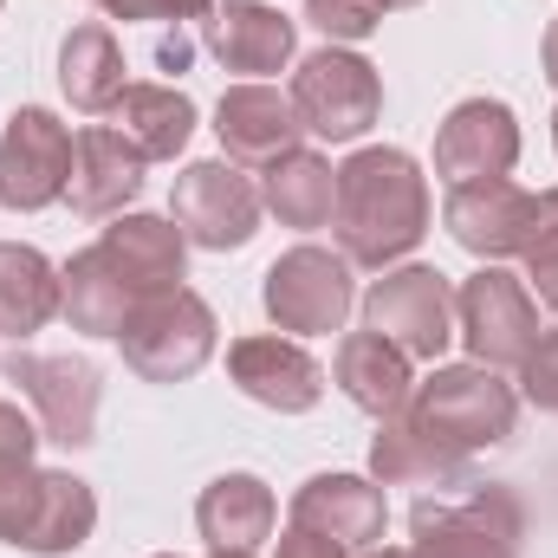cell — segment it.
Listing matches in <instances>:
<instances>
[{"label": "cell", "instance_id": "1", "mask_svg": "<svg viewBox=\"0 0 558 558\" xmlns=\"http://www.w3.org/2000/svg\"><path fill=\"white\" fill-rule=\"evenodd\" d=\"M331 234L351 267H390L428 234V182L403 149H357L338 169Z\"/></svg>", "mask_w": 558, "mask_h": 558}, {"label": "cell", "instance_id": "2", "mask_svg": "<svg viewBox=\"0 0 558 558\" xmlns=\"http://www.w3.org/2000/svg\"><path fill=\"white\" fill-rule=\"evenodd\" d=\"M410 416L441 435L448 448L461 454H481V448H500L520 422V397L513 384H500V371L487 364H435V377L410 390Z\"/></svg>", "mask_w": 558, "mask_h": 558}, {"label": "cell", "instance_id": "3", "mask_svg": "<svg viewBox=\"0 0 558 558\" xmlns=\"http://www.w3.org/2000/svg\"><path fill=\"white\" fill-rule=\"evenodd\" d=\"M118 344H124V364L143 384H182L215 357V312L189 286H169L124 318Z\"/></svg>", "mask_w": 558, "mask_h": 558}, {"label": "cell", "instance_id": "4", "mask_svg": "<svg viewBox=\"0 0 558 558\" xmlns=\"http://www.w3.org/2000/svg\"><path fill=\"white\" fill-rule=\"evenodd\" d=\"M526 513L513 487H474L468 500H416L410 553L416 558H520Z\"/></svg>", "mask_w": 558, "mask_h": 558}, {"label": "cell", "instance_id": "5", "mask_svg": "<svg viewBox=\"0 0 558 558\" xmlns=\"http://www.w3.org/2000/svg\"><path fill=\"white\" fill-rule=\"evenodd\" d=\"M286 98H292V111H299V124H305L312 137L351 143L377 124V111H384V78H377L371 59H357V52H344V46H325V52L299 59Z\"/></svg>", "mask_w": 558, "mask_h": 558}, {"label": "cell", "instance_id": "6", "mask_svg": "<svg viewBox=\"0 0 558 558\" xmlns=\"http://www.w3.org/2000/svg\"><path fill=\"white\" fill-rule=\"evenodd\" d=\"M454 338L468 344L474 364L487 371H520L539 344V305L533 292L500 267H481L454 292Z\"/></svg>", "mask_w": 558, "mask_h": 558}, {"label": "cell", "instance_id": "7", "mask_svg": "<svg viewBox=\"0 0 558 558\" xmlns=\"http://www.w3.org/2000/svg\"><path fill=\"white\" fill-rule=\"evenodd\" d=\"M260 189L234 169V162H189L175 175V195H169V215L182 228V241L208 247V254H228V247H247L254 228H260Z\"/></svg>", "mask_w": 558, "mask_h": 558}, {"label": "cell", "instance_id": "8", "mask_svg": "<svg viewBox=\"0 0 558 558\" xmlns=\"http://www.w3.org/2000/svg\"><path fill=\"white\" fill-rule=\"evenodd\" d=\"M72 149H78V137L52 111H39V105L13 111L0 131V208H13V215L52 208L72 189Z\"/></svg>", "mask_w": 558, "mask_h": 558}, {"label": "cell", "instance_id": "9", "mask_svg": "<svg viewBox=\"0 0 558 558\" xmlns=\"http://www.w3.org/2000/svg\"><path fill=\"white\" fill-rule=\"evenodd\" d=\"M364 331H384L410 357H441L454 338V286L435 267H397L364 292Z\"/></svg>", "mask_w": 558, "mask_h": 558}, {"label": "cell", "instance_id": "10", "mask_svg": "<svg viewBox=\"0 0 558 558\" xmlns=\"http://www.w3.org/2000/svg\"><path fill=\"white\" fill-rule=\"evenodd\" d=\"M260 299H267V318L279 331H299V338L338 331L351 318V260L325 254V247H292L267 267Z\"/></svg>", "mask_w": 558, "mask_h": 558}, {"label": "cell", "instance_id": "11", "mask_svg": "<svg viewBox=\"0 0 558 558\" xmlns=\"http://www.w3.org/2000/svg\"><path fill=\"white\" fill-rule=\"evenodd\" d=\"M7 384H20V397L39 410V435L59 448H85L98 435V371L85 357H39V351H13L7 357Z\"/></svg>", "mask_w": 558, "mask_h": 558}, {"label": "cell", "instance_id": "12", "mask_svg": "<svg viewBox=\"0 0 558 558\" xmlns=\"http://www.w3.org/2000/svg\"><path fill=\"white\" fill-rule=\"evenodd\" d=\"M520 162V124L500 98H468L441 118L435 131V175L448 189L461 182H487V175H513Z\"/></svg>", "mask_w": 558, "mask_h": 558}, {"label": "cell", "instance_id": "13", "mask_svg": "<svg viewBox=\"0 0 558 558\" xmlns=\"http://www.w3.org/2000/svg\"><path fill=\"white\" fill-rule=\"evenodd\" d=\"M454 247H468L474 260H507L520 254L526 241V221H533V195L507 175H487V182H461L448 189V208H441Z\"/></svg>", "mask_w": 558, "mask_h": 558}, {"label": "cell", "instance_id": "14", "mask_svg": "<svg viewBox=\"0 0 558 558\" xmlns=\"http://www.w3.org/2000/svg\"><path fill=\"white\" fill-rule=\"evenodd\" d=\"M195 26H202L208 52L228 72H260V78L279 72L292 59V46H299V26L267 0H208V13Z\"/></svg>", "mask_w": 558, "mask_h": 558}, {"label": "cell", "instance_id": "15", "mask_svg": "<svg viewBox=\"0 0 558 558\" xmlns=\"http://www.w3.org/2000/svg\"><path fill=\"white\" fill-rule=\"evenodd\" d=\"M292 526L331 539V546H357L371 553L384 539V487L364 481V474H312L299 494H292Z\"/></svg>", "mask_w": 558, "mask_h": 558}, {"label": "cell", "instance_id": "16", "mask_svg": "<svg viewBox=\"0 0 558 558\" xmlns=\"http://www.w3.org/2000/svg\"><path fill=\"white\" fill-rule=\"evenodd\" d=\"M228 377L241 384V397L267 403L279 416H305L325 397V371L292 338H241V344H228Z\"/></svg>", "mask_w": 558, "mask_h": 558}, {"label": "cell", "instance_id": "17", "mask_svg": "<svg viewBox=\"0 0 558 558\" xmlns=\"http://www.w3.org/2000/svg\"><path fill=\"white\" fill-rule=\"evenodd\" d=\"M299 131L305 124H299L292 98L274 92V85H234L215 105V137H221V149L234 162H254V169H267L286 149H299Z\"/></svg>", "mask_w": 558, "mask_h": 558}, {"label": "cell", "instance_id": "18", "mask_svg": "<svg viewBox=\"0 0 558 558\" xmlns=\"http://www.w3.org/2000/svg\"><path fill=\"white\" fill-rule=\"evenodd\" d=\"M98 254H105V267L124 279L137 299H156V292L182 286L189 241H182V228H175V221H162V215H118V221L105 228Z\"/></svg>", "mask_w": 558, "mask_h": 558}, {"label": "cell", "instance_id": "19", "mask_svg": "<svg viewBox=\"0 0 558 558\" xmlns=\"http://www.w3.org/2000/svg\"><path fill=\"white\" fill-rule=\"evenodd\" d=\"M371 474L377 487H468V454L428 435L410 410H397L371 441Z\"/></svg>", "mask_w": 558, "mask_h": 558}, {"label": "cell", "instance_id": "20", "mask_svg": "<svg viewBox=\"0 0 558 558\" xmlns=\"http://www.w3.org/2000/svg\"><path fill=\"white\" fill-rule=\"evenodd\" d=\"M143 189V156L137 143H124L111 124H92L78 131V149H72V208L85 221H105V215H124V202H137Z\"/></svg>", "mask_w": 558, "mask_h": 558}, {"label": "cell", "instance_id": "21", "mask_svg": "<svg viewBox=\"0 0 558 558\" xmlns=\"http://www.w3.org/2000/svg\"><path fill=\"white\" fill-rule=\"evenodd\" d=\"M331 377H338V390H344L364 416H377V422L397 416V410H410V390H416L410 351H397L384 331H351V338H338Z\"/></svg>", "mask_w": 558, "mask_h": 558}, {"label": "cell", "instance_id": "22", "mask_svg": "<svg viewBox=\"0 0 558 558\" xmlns=\"http://www.w3.org/2000/svg\"><path fill=\"white\" fill-rule=\"evenodd\" d=\"M274 487L260 474H221L195 500V526H202L208 553H254L260 539H274Z\"/></svg>", "mask_w": 558, "mask_h": 558}, {"label": "cell", "instance_id": "23", "mask_svg": "<svg viewBox=\"0 0 558 558\" xmlns=\"http://www.w3.org/2000/svg\"><path fill=\"white\" fill-rule=\"evenodd\" d=\"M111 131L137 143L143 162H169L195 137V105L175 85H124V98L111 105Z\"/></svg>", "mask_w": 558, "mask_h": 558}, {"label": "cell", "instance_id": "24", "mask_svg": "<svg viewBox=\"0 0 558 558\" xmlns=\"http://www.w3.org/2000/svg\"><path fill=\"white\" fill-rule=\"evenodd\" d=\"M65 305V279L39 247L0 241V338H33L46 331V318Z\"/></svg>", "mask_w": 558, "mask_h": 558}, {"label": "cell", "instance_id": "25", "mask_svg": "<svg viewBox=\"0 0 558 558\" xmlns=\"http://www.w3.org/2000/svg\"><path fill=\"white\" fill-rule=\"evenodd\" d=\"M59 92H65L78 111H92V118L124 98V52H118L111 26L85 20V26L65 33V46H59Z\"/></svg>", "mask_w": 558, "mask_h": 558}, {"label": "cell", "instance_id": "26", "mask_svg": "<svg viewBox=\"0 0 558 558\" xmlns=\"http://www.w3.org/2000/svg\"><path fill=\"white\" fill-rule=\"evenodd\" d=\"M98 526V494L65 474V468H46L39 474V507H33V526L20 539V553H39V558H59V553H78Z\"/></svg>", "mask_w": 558, "mask_h": 558}, {"label": "cell", "instance_id": "27", "mask_svg": "<svg viewBox=\"0 0 558 558\" xmlns=\"http://www.w3.org/2000/svg\"><path fill=\"white\" fill-rule=\"evenodd\" d=\"M59 279H65V305H59V312L72 318V331H92V338H118V331H124V318L143 305L137 292L105 267V254H98V247L72 254V267H59Z\"/></svg>", "mask_w": 558, "mask_h": 558}, {"label": "cell", "instance_id": "28", "mask_svg": "<svg viewBox=\"0 0 558 558\" xmlns=\"http://www.w3.org/2000/svg\"><path fill=\"white\" fill-rule=\"evenodd\" d=\"M260 202L274 208L286 228H325L331 221V202H338V169L318 149H286L279 162H267Z\"/></svg>", "mask_w": 558, "mask_h": 558}, {"label": "cell", "instance_id": "29", "mask_svg": "<svg viewBox=\"0 0 558 558\" xmlns=\"http://www.w3.org/2000/svg\"><path fill=\"white\" fill-rule=\"evenodd\" d=\"M520 260H526V279H533L539 305H553L558 312V189L533 195V221H526Z\"/></svg>", "mask_w": 558, "mask_h": 558}, {"label": "cell", "instance_id": "30", "mask_svg": "<svg viewBox=\"0 0 558 558\" xmlns=\"http://www.w3.org/2000/svg\"><path fill=\"white\" fill-rule=\"evenodd\" d=\"M39 474L33 461H0V546H20L26 526H33V507H39Z\"/></svg>", "mask_w": 558, "mask_h": 558}, {"label": "cell", "instance_id": "31", "mask_svg": "<svg viewBox=\"0 0 558 558\" xmlns=\"http://www.w3.org/2000/svg\"><path fill=\"white\" fill-rule=\"evenodd\" d=\"M305 20L338 46H357V39H371L384 26V7L377 0H305Z\"/></svg>", "mask_w": 558, "mask_h": 558}, {"label": "cell", "instance_id": "32", "mask_svg": "<svg viewBox=\"0 0 558 558\" xmlns=\"http://www.w3.org/2000/svg\"><path fill=\"white\" fill-rule=\"evenodd\" d=\"M520 371H526V397L558 416V331H546V338L533 344V357H526Z\"/></svg>", "mask_w": 558, "mask_h": 558}, {"label": "cell", "instance_id": "33", "mask_svg": "<svg viewBox=\"0 0 558 558\" xmlns=\"http://www.w3.org/2000/svg\"><path fill=\"white\" fill-rule=\"evenodd\" d=\"M98 7L105 20H175V26L208 13V0H98Z\"/></svg>", "mask_w": 558, "mask_h": 558}, {"label": "cell", "instance_id": "34", "mask_svg": "<svg viewBox=\"0 0 558 558\" xmlns=\"http://www.w3.org/2000/svg\"><path fill=\"white\" fill-rule=\"evenodd\" d=\"M46 435L33 428V422L20 416L13 403H0V461H33V448H39Z\"/></svg>", "mask_w": 558, "mask_h": 558}, {"label": "cell", "instance_id": "35", "mask_svg": "<svg viewBox=\"0 0 558 558\" xmlns=\"http://www.w3.org/2000/svg\"><path fill=\"white\" fill-rule=\"evenodd\" d=\"M279 558H344V546H331V539H318V533L292 526V533L279 539Z\"/></svg>", "mask_w": 558, "mask_h": 558}, {"label": "cell", "instance_id": "36", "mask_svg": "<svg viewBox=\"0 0 558 558\" xmlns=\"http://www.w3.org/2000/svg\"><path fill=\"white\" fill-rule=\"evenodd\" d=\"M189 52H195V46H189V33L175 26V33L162 39V52H156V59H162V72H189Z\"/></svg>", "mask_w": 558, "mask_h": 558}, {"label": "cell", "instance_id": "37", "mask_svg": "<svg viewBox=\"0 0 558 558\" xmlns=\"http://www.w3.org/2000/svg\"><path fill=\"white\" fill-rule=\"evenodd\" d=\"M546 78L558 85V20L546 26Z\"/></svg>", "mask_w": 558, "mask_h": 558}, {"label": "cell", "instance_id": "38", "mask_svg": "<svg viewBox=\"0 0 558 558\" xmlns=\"http://www.w3.org/2000/svg\"><path fill=\"white\" fill-rule=\"evenodd\" d=\"M364 558H416V553H397V546H384V553H377V546H371Z\"/></svg>", "mask_w": 558, "mask_h": 558}, {"label": "cell", "instance_id": "39", "mask_svg": "<svg viewBox=\"0 0 558 558\" xmlns=\"http://www.w3.org/2000/svg\"><path fill=\"white\" fill-rule=\"evenodd\" d=\"M377 7H384V13H397V7H422V0H377Z\"/></svg>", "mask_w": 558, "mask_h": 558}, {"label": "cell", "instance_id": "40", "mask_svg": "<svg viewBox=\"0 0 558 558\" xmlns=\"http://www.w3.org/2000/svg\"><path fill=\"white\" fill-rule=\"evenodd\" d=\"M215 558H254V553H215Z\"/></svg>", "mask_w": 558, "mask_h": 558}, {"label": "cell", "instance_id": "41", "mask_svg": "<svg viewBox=\"0 0 558 558\" xmlns=\"http://www.w3.org/2000/svg\"><path fill=\"white\" fill-rule=\"evenodd\" d=\"M553 143H558V111H553Z\"/></svg>", "mask_w": 558, "mask_h": 558}, {"label": "cell", "instance_id": "42", "mask_svg": "<svg viewBox=\"0 0 558 558\" xmlns=\"http://www.w3.org/2000/svg\"><path fill=\"white\" fill-rule=\"evenodd\" d=\"M162 558H175V553H162Z\"/></svg>", "mask_w": 558, "mask_h": 558}]
</instances>
